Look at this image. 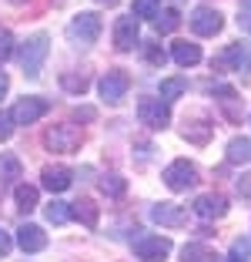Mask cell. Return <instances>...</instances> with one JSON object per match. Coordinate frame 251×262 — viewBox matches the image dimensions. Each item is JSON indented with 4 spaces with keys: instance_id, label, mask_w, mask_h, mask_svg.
Returning a JSON list of instances; mask_svg holds the SVG:
<instances>
[{
    "instance_id": "cell-1",
    "label": "cell",
    "mask_w": 251,
    "mask_h": 262,
    "mask_svg": "<svg viewBox=\"0 0 251 262\" xmlns=\"http://www.w3.org/2000/svg\"><path fill=\"white\" fill-rule=\"evenodd\" d=\"M47 54H51V37H47V34H34L31 40H23V47H20V68H23V74L37 77L40 68H44V61H47Z\"/></svg>"
},
{
    "instance_id": "cell-2",
    "label": "cell",
    "mask_w": 251,
    "mask_h": 262,
    "mask_svg": "<svg viewBox=\"0 0 251 262\" xmlns=\"http://www.w3.org/2000/svg\"><path fill=\"white\" fill-rule=\"evenodd\" d=\"M81 141H84V135H81V128H74V124H54V128L44 131V145L51 148V151H57V155L77 151Z\"/></svg>"
},
{
    "instance_id": "cell-3",
    "label": "cell",
    "mask_w": 251,
    "mask_h": 262,
    "mask_svg": "<svg viewBox=\"0 0 251 262\" xmlns=\"http://www.w3.org/2000/svg\"><path fill=\"white\" fill-rule=\"evenodd\" d=\"M164 185L171 188V192H188V188L198 185V165L188 162V158H178V162H171L164 168Z\"/></svg>"
},
{
    "instance_id": "cell-4",
    "label": "cell",
    "mask_w": 251,
    "mask_h": 262,
    "mask_svg": "<svg viewBox=\"0 0 251 262\" xmlns=\"http://www.w3.org/2000/svg\"><path fill=\"white\" fill-rule=\"evenodd\" d=\"M137 121L151 131H164L171 124V108L161 98H141L137 101Z\"/></svg>"
},
{
    "instance_id": "cell-5",
    "label": "cell",
    "mask_w": 251,
    "mask_h": 262,
    "mask_svg": "<svg viewBox=\"0 0 251 262\" xmlns=\"http://www.w3.org/2000/svg\"><path fill=\"white\" fill-rule=\"evenodd\" d=\"M101 17L94 14V10H84V14H77L74 20L67 24V37L74 40V44H94V40L101 37Z\"/></svg>"
},
{
    "instance_id": "cell-6",
    "label": "cell",
    "mask_w": 251,
    "mask_h": 262,
    "mask_svg": "<svg viewBox=\"0 0 251 262\" xmlns=\"http://www.w3.org/2000/svg\"><path fill=\"white\" fill-rule=\"evenodd\" d=\"M171 239H164V235H137L134 239V255L144 262H164L167 255H171Z\"/></svg>"
},
{
    "instance_id": "cell-7",
    "label": "cell",
    "mask_w": 251,
    "mask_h": 262,
    "mask_svg": "<svg viewBox=\"0 0 251 262\" xmlns=\"http://www.w3.org/2000/svg\"><path fill=\"white\" fill-rule=\"evenodd\" d=\"M47 111H51V101H44V98H20L14 104V111H10V121L14 124H34L37 118H44Z\"/></svg>"
},
{
    "instance_id": "cell-8",
    "label": "cell",
    "mask_w": 251,
    "mask_h": 262,
    "mask_svg": "<svg viewBox=\"0 0 251 262\" xmlns=\"http://www.w3.org/2000/svg\"><path fill=\"white\" fill-rule=\"evenodd\" d=\"M101 98L107 101V104H121L124 101V94H128V88H131V77L124 74V71H107L104 77H101Z\"/></svg>"
},
{
    "instance_id": "cell-9",
    "label": "cell",
    "mask_w": 251,
    "mask_h": 262,
    "mask_svg": "<svg viewBox=\"0 0 251 262\" xmlns=\"http://www.w3.org/2000/svg\"><path fill=\"white\" fill-rule=\"evenodd\" d=\"M221 27H224V20H221V10H214V7H198L191 14V31L198 37H214Z\"/></svg>"
},
{
    "instance_id": "cell-10",
    "label": "cell",
    "mask_w": 251,
    "mask_h": 262,
    "mask_svg": "<svg viewBox=\"0 0 251 262\" xmlns=\"http://www.w3.org/2000/svg\"><path fill=\"white\" fill-rule=\"evenodd\" d=\"M191 208H194L198 219H224L228 215V199L218 192H208V195H198Z\"/></svg>"
},
{
    "instance_id": "cell-11",
    "label": "cell",
    "mask_w": 251,
    "mask_h": 262,
    "mask_svg": "<svg viewBox=\"0 0 251 262\" xmlns=\"http://www.w3.org/2000/svg\"><path fill=\"white\" fill-rule=\"evenodd\" d=\"M151 219L158 225H164V229H181V225H188V212H184L181 205H174V202H158V205L151 208Z\"/></svg>"
},
{
    "instance_id": "cell-12",
    "label": "cell",
    "mask_w": 251,
    "mask_h": 262,
    "mask_svg": "<svg viewBox=\"0 0 251 262\" xmlns=\"http://www.w3.org/2000/svg\"><path fill=\"white\" fill-rule=\"evenodd\" d=\"M137 37H141V20H137L134 14L121 17V20L114 24V47L117 51H131V47L137 44Z\"/></svg>"
},
{
    "instance_id": "cell-13",
    "label": "cell",
    "mask_w": 251,
    "mask_h": 262,
    "mask_svg": "<svg viewBox=\"0 0 251 262\" xmlns=\"http://www.w3.org/2000/svg\"><path fill=\"white\" fill-rule=\"evenodd\" d=\"M40 178H44V188L54 195H61L70 188V182H74V171L64 168V165H47L44 171H40Z\"/></svg>"
},
{
    "instance_id": "cell-14",
    "label": "cell",
    "mask_w": 251,
    "mask_h": 262,
    "mask_svg": "<svg viewBox=\"0 0 251 262\" xmlns=\"http://www.w3.org/2000/svg\"><path fill=\"white\" fill-rule=\"evenodd\" d=\"M248 64H251V54H248L244 44H231L228 51H221V54L214 57V68H221V71H241V68H248Z\"/></svg>"
},
{
    "instance_id": "cell-15",
    "label": "cell",
    "mask_w": 251,
    "mask_h": 262,
    "mask_svg": "<svg viewBox=\"0 0 251 262\" xmlns=\"http://www.w3.org/2000/svg\"><path fill=\"white\" fill-rule=\"evenodd\" d=\"M17 246L23 249V252H44L47 249V232L40 229V225H20L17 229Z\"/></svg>"
},
{
    "instance_id": "cell-16",
    "label": "cell",
    "mask_w": 251,
    "mask_h": 262,
    "mask_svg": "<svg viewBox=\"0 0 251 262\" xmlns=\"http://www.w3.org/2000/svg\"><path fill=\"white\" fill-rule=\"evenodd\" d=\"M171 57H174L178 68H194V64L201 61V47L191 44V40H178V44L171 47Z\"/></svg>"
},
{
    "instance_id": "cell-17",
    "label": "cell",
    "mask_w": 251,
    "mask_h": 262,
    "mask_svg": "<svg viewBox=\"0 0 251 262\" xmlns=\"http://www.w3.org/2000/svg\"><path fill=\"white\" fill-rule=\"evenodd\" d=\"M70 219H77V222H84L87 229H97V205H94L91 199H81L70 205Z\"/></svg>"
},
{
    "instance_id": "cell-18",
    "label": "cell",
    "mask_w": 251,
    "mask_h": 262,
    "mask_svg": "<svg viewBox=\"0 0 251 262\" xmlns=\"http://www.w3.org/2000/svg\"><path fill=\"white\" fill-rule=\"evenodd\" d=\"M228 162L251 165V138H231L228 141Z\"/></svg>"
},
{
    "instance_id": "cell-19",
    "label": "cell",
    "mask_w": 251,
    "mask_h": 262,
    "mask_svg": "<svg viewBox=\"0 0 251 262\" xmlns=\"http://www.w3.org/2000/svg\"><path fill=\"white\" fill-rule=\"evenodd\" d=\"M20 178V158L17 155H0V185H14Z\"/></svg>"
},
{
    "instance_id": "cell-20",
    "label": "cell",
    "mask_w": 251,
    "mask_h": 262,
    "mask_svg": "<svg viewBox=\"0 0 251 262\" xmlns=\"http://www.w3.org/2000/svg\"><path fill=\"white\" fill-rule=\"evenodd\" d=\"M14 202H17V208H20V212H34V208L40 205V192L34 185H17Z\"/></svg>"
},
{
    "instance_id": "cell-21",
    "label": "cell",
    "mask_w": 251,
    "mask_h": 262,
    "mask_svg": "<svg viewBox=\"0 0 251 262\" xmlns=\"http://www.w3.org/2000/svg\"><path fill=\"white\" fill-rule=\"evenodd\" d=\"M214 259H218V255L208 246H201V242H188V246L181 249V262H214Z\"/></svg>"
},
{
    "instance_id": "cell-22",
    "label": "cell",
    "mask_w": 251,
    "mask_h": 262,
    "mask_svg": "<svg viewBox=\"0 0 251 262\" xmlns=\"http://www.w3.org/2000/svg\"><path fill=\"white\" fill-rule=\"evenodd\" d=\"M181 135L188 141H194V145H205V141L211 138V124H208V121H191V124H184Z\"/></svg>"
},
{
    "instance_id": "cell-23",
    "label": "cell",
    "mask_w": 251,
    "mask_h": 262,
    "mask_svg": "<svg viewBox=\"0 0 251 262\" xmlns=\"http://www.w3.org/2000/svg\"><path fill=\"white\" fill-rule=\"evenodd\" d=\"M184 91H188V81H184V77H167V81H161V101L181 98Z\"/></svg>"
},
{
    "instance_id": "cell-24",
    "label": "cell",
    "mask_w": 251,
    "mask_h": 262,
    "mask_svg": "<svg viewBox=\"0 0 251 262\" xmlns=\"http://www.w3.org/2000/svg\"><path fill=\"white\" fill-rule=\"evenodd\" d=\"M101 192L111 195V199H121V195L128 192V182H124L121 175H104L101 178Z\"/></svg>"
},
{
    "instance_id": "cell-25",
    "label": "cell",
    "mask_w": 251,
    "mask_h": 262,
    "mask_svg": "<svg viewBox=\"0 0 251 262\" xmlns=\"http://www.w3.org/2000/svg\"><path fill=\"white\" fill-rule=\"evenodd\" d=\"M44 215H47L51 225H64L70 219V205H67V202H51V205L44 208Z\"/></svg>"
},
{
    "instance_id": "cell-26",
    "label": "cell",
    "mask_w": 251,
    "mask_h": 262,
    "mask_svg": "<svg viewBox=\"0 0 251 262\" xmlns=\"http://www.w3.org/2000/svg\"><path fill=\"white\" fill-rule=\"evenodd\" d=\"M178 24H181L178 10H161V14L154 17V27H158V34H171V31H178Z\"/></svg>"
},
{
    "instance_id": "cell-27",
    "label": "cell",
    "mask_w": 251,
    "mask_h": 262,
    "mask_svg": "<svg viewBox=\"0 0 251 262\" xmlns=\"http://www.w3.org/2000/svg\"><path fill=\"white\" fill-rule=\"evenodd\" d=\"M248 259H251V239H235L231 252H228V262H248Z\"/></svg>"
},
{
    "instance_id": "cell-28",
    "label": "cell",
    "mask_w": 251,
    "mask_h": 262,
    "mask_svg": "<svg viewBox=\"0 0 251 262\" xmlns=\"http://www.w3.org/2000/svg\"><path fill=\"white\" fill-rule=\"evenodd\" d=\"M61 84L67 88V91H74V94H84L91 81H87V74H61Z\"/></svg>"
},
{
    "instance_id": "cell-29",
    "label": "cell",
    "mask_w": 251,
    "mask_h": 262,
    "mask_svg": "<svg viewBox=\"0 0 251 262\" xmlns=\"http://www.w3.org/2000/svg\"><path fill=\"white\" fill-rule=\"evenodd\" d=\"M161 14V0H134V17H158Z\"/></svg>"
},
{
    "instance_id": "cell-30",
    "label": "cell",
    "mask_w": 251,
    "mask_h": 262,
    "mask_svg": "<svg viewBox=\"0 0 251 262\" xmlns=\"http://www.w3.org/2000/svg\"><path fill=\"white\" fill-rule=\"evenodd\" d=\"M10 54H14V34H10L7 27H0V64L7 61Z\"/></svg>"
},
{
    "instance_id": "cell-31",
    "label": "cell",
    "mask_w": 251,
    "mask_h": 262,
    "mask_svg": "<svg viewBox=\"0 0 251 262\" xmlns=\"http://www.w3.org/2000/svg\"><path fill=\"white\" fill-rule=\"evenodd\" d=\"M167 61V54L161 51L158 44H147V64H154V68H161V64Z\"/></svg>"
},
{
    "instance_id": "cell-32",
    "label": "cell",
    "mask_w": 251,
    "mask_h": 262,
    "mask_svg": "<svg viewBox=\"0 0 251 262\" xmlns=\"http://www.w3.org/2000/svg\"><path fill=\"white\" fill-rule=\"evenodd\" d=\"M10 135H14V121H10V115L0 111V141H7Z\"/></svg>"
},
{
    "instance_id": "cell-33",
    "label": "cell",
    "mask_w": 251,
    "mask_h": 262,
    "mask_svg": "<svg viewBox=\"0 0 251 262\" xmlns=\"http://www.w3.org/2000/svg\"><path fill=\"white\" fill-rule=\"evenodd\" d=\"M238 24L251 34V0H241V17H238Z\"/></svg>"
},
{
    "instance_id": "cell-34",
    "label": "cell",
    "mask_w": 251,
    "mask_h": 262,
    "mask_svg": "<svg viewBox=\"0 0 251 262\" xmlns=\"http://www.w3.org/2000/svg\"><path fill=\"white\" fill-rule=\"evenodd\" d=\"M10 249H14V239H10V232L0 229V259H4V255H7Z\"/></svg>"
},
{
    "instance_id": "cell-35",
    "label": "cell",
    "mask_w": 251,
    "mask_h": 262,
    "mask_svg": "<svg viewBox=\"0 0 251 262\" xmlns=\"http://www.w3.org/2000/svg\"><path fill=\"white\" fill-rule=\"evenodd\" d=\"M74 118H77V121H94V108H77Z\"/></svg>"
},
{
    "instance_id": "cell-36",
    "label": "cell",
    "mask_w": 251,
    "mask_h": 262,
    "mask_svg": "<svg viewBox=\"0 0 251 262\" xmlns=\"http://www.w3.org/2000/svg\"><path fill=\"white\" fill-rule=\"evenodd\" d=\"M7 88H10V77L4 74V71H0V98H4V94H7Z\"/></svg>"
},
{
    "instance_id": "cell-37",
    "label": "cell",
    "mask_w": 251,
    "mask_h": 262,
    "mask_svg": "<svg viewBox=\"0 0 251 262\" xmlns=\"http://www.w3.org/2000/svg\"><path fill=\"white\" fill-rule=\"evenodd\" d=\"M97 4H107V7H114V4H121V0H97Z\"/></svg>"
},
{
    "instance_id": "cell-38",
    "label": "cell",
    "mask_w": 251,
    "mask_h": 262,
    "mask_svg": "<svg viewBox=\"0 0 251 262\" xmlns=\"http://www.w3.org/2000/svg\"><path fill=\"white\" fill-rule=\"evenodd\" d=\"M10 4H27V0H10Z\"/></svg>"
}]
</instances>
